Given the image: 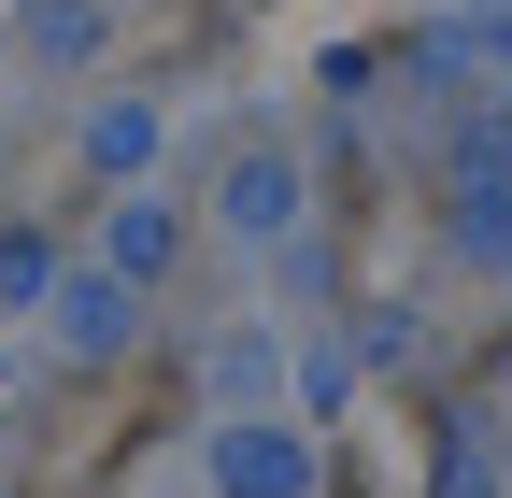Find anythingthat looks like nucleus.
Instances as JSON below:
<instances>
[{
    "label": "nucleus",
    "mask_w": 512,
    "mask_h": 498,
    "mask_svg": "<svg viewBox=\"0 0 512 498\" xmlns=\"http://www.w3.org/2000/svg\"><path fill=\"white\" fill-rule=\"evenodd\" d=\"M228 498H299V442H271V427H228Z\"/></svg>",
    "instance_id": "obj_1"
},
{
    "label": "nucleus",
    "mask_w": 512,
    "mask_h": 498,
    "mask_svg": "<svg viewBox=\"0 0 512 498\" xmlns=\"http://www.w3.org/2000/svg\"><path fill=\"white\" fill-rule=\"evenodd\" d=\"M86 43H100L86 0H29V57H86Z\"/></svg>",
    "instance_id": "obj_3"
},
{
    "label": "nucleus",
    "mask_w": 512,
    "mask_h": 498,
    "mask_svg": "<svg viewBox=\"0 0 512 498\" xmlns=\"http://www.w3.org/2000/svg\"><path fill=\"white\" fill-rule=\"evenodd\" d=\"M285 214H299V171L285 157H242L228 171V228H285Z\"/></svg>",
    "instance_id": "obj_2"
}]
</instances>
